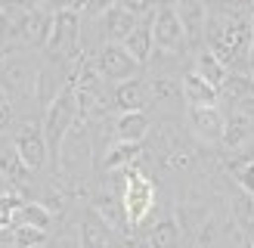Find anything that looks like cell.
Masks as SVG:
<instances>
[{"instance_id":"52a82bcc","label":"cell","mask_w":254,"mask_h":248,"mask_svg":"<svg viewBox=\"0 0 254 248\" xmlns=\"http://www.w3.org/2000/svg\"><path fill=\"white\" fill-rule=\"evenodd\" d=\"M96 68H99V74L103 78H109V81H118V84H124V81H133L139 71H143V65L127 53V50L121 47V44H106L103 50H99V56H96Z\"/></svg>"},{"instance_id":"836d02e7","label":"cell","mask_w":254,"mask_h":248,"mask_svg":"<svg viewBox=\"0 0 254 248\" xmlns=\"http://www.w3.org/2000/svg\"><path fill=\"white\" fill-rule=\"evenodd\" d=\"M242 248H254V245H242Z\"/></svg>"},{"instance_id":"44dd1931","label":"cell","mask_w":254,"mask_h":248,"mask_svg":"<svg viewBox=\"0 0 254 248\" xmlns=\"http://www.w3.org/2000/svg\"><path fill=\"white\" fill-rule=\"evenodd\" d=\"M0 177L3 180H9V183H25L31 177V171L22 165V158H19V152H16V146H0Z\"/></svg>"},{"instance_id":"d6a6232c","label":"cell","mask_w":254,"mask_h":248,"mask_svg":"<svg viewBox=\"0 0 254 248\" xmlns=\"http://www.w3.org/2000/svg\"><path fill=\"white\" fill-rule=\"evenodd\" d=\"M3 183H6V180H3V177H0V195H3Z\"/></svg>"},{"instance_id":"cb8c5ba5","label":"cell","mask_w":254,"mask_h":248,"mask_svg":"<svg viewBox=\"0 0 254 248\" xmlns=\"http://www.w3.org/2000/svg\"><path fill=\"white\" fill-rule=\"evenodd\" d=\"M47 242V233L44 230H34V227H25V223H16L9 233V245L12 248H41Z\"/></svg>"},{"instance_id":"ba28073f","label":"cell","mask_w":254,"mask_h":248,"mask_svg":"<svg viewBox=\"0 0 254 248\" xmlns=\"http://www.w3.org/2000/svg\"><path fill=\"white\" fill-rule=\"evenodd\" d=\"M37 87V68L28 59H9L0 71V90L6 96H28Z\"/></svg>"},{"instance_id":"1f68e13d","label":"cell","mask_w":254,"mask_h":248,"mask_svg":"<svg viewBox=\"0 0 254 248\" xmlns=\"http://www.w3.org/2000/svg\"><path fill=\"white\" fill-rule=\"evenodd\" d=\"M6 59H9V50H3V47H0V71H3V65H6Z\"/></svg>"},{"instance_id":"f1b7e54d","label":"cell","mask_w":254,"mask_h":248,"mask_svg":"<svg viewBox=\"0 0 254 248\" xmlns=\"http://www.w3.org/2000/svg\"><path fill=\"white\" fill-rule=\"evenodd\" d=\"M12 118H16V109H12V99H9L3 90H0V133H3V130H9Z\"/></svg>"},{"instance_id":"ac0fdd59","label":"cell","mask_w":254,"mask_h":248,"mask_svg":"<svg viewBox=\"0 0 254 248\" xmlns=\"http://www.w3.org/2000/svg\"><path fill=\"white\" fill-rule=\"evenodd\" d=\"M192 71H195V74H201V78H205V81L214 87V90H220V87L226 84V78L233 74V71L226 68L217 56L211 53V50H205V53H198V56H195V68H192Z\"/></svg>"},{"instance_id":"83f0119b","label":"cell","mask_w":254,"mask_h":248,"mask_svg":"<svg viewBox=\"0 0 254 248\" xmlns=\"http://www.w3.org/2000/svg\"><path fill=\"white\" fill-rule=\"evenodd\" d=\"M161 161H164L168 171H189V168H192V152L183 146V149H174V152H164Z\"/></svg>"},{"instance_id":"4dcf8cb0","label":"cell","mask_w":254,"mask_h":248,"mask_svg":"<svg viewBox=\"0 0 254 248\" xmlns=\"http://www.w3.org/2000/svg\"><path fill=\"white\" fill-rule=\"evenodd\" d=\"M242 149H245V152H242V158H254V136H251V140H248Z\"/></svg>"},{"instance_id":"484cf974","label":"cell","mask_w":254,"mask_h":248,"mask_svg":"<svg viewBox=\"0 0 254 248\" xmlns=\"http://www.w3.org/2000/svg\"><path fill=\"white\" fill-rule=\"evenodd\" d=\"M233 214H236V223H239V227L254 236V195H248V192L239 195L236 202H233Z\"/></svg>"},{"instance_id":"7402d4cb","label":"cell","mask_w":254,"mask_h":248,"mask_svg":"<svg viewBox=\"0 0 254 248\" xmlns=\"http://www.w3.org/2000/svg\"><path fill=\"white\" fill-rule=\"evenodd\" d=\"M16 223H25V227L50 233V227H53V211H50L44 202H25L19 208V214H16Z\"/></svg>"},{"instance_id":"d6986e66","label":"cell","mask_w":254,"mask_h":248,"mask_svg":"<svg viewBox=\"0 0 254 248\" xmlns=\"http://www.w3.org/2000/svg\"><path fill=\"white\" fill-rule=\"evenodd\" d=\"M143 155V146H136V143H112L109 146V152H106V161H103V168L109 174H115V171H124V168H133V161Z\"/></svg>"},{"instance_id":"603a6c76","label":"cell","mask_w":254,"mask_h":248,"mask_svg":"<svg viewBox=\"0 0 254 248\" xmlns=\"http://www.w3.org/2000/svg\"><path fill=\"white\" fill-rule=\"evenodd\" d=\"M177 245H180V223L171 217L158 220L149 233V248H177Z\"/></svg>"},{"instance_id":"9a60e30c","label":"cell","mask_w":254,"mask_h":248,"mask_svg":"<svg viewBox=\"0 0 254 248\" xmlns=\"http://www.w3.org/2000/svg\"><path fill=\"white\" fill-rule=\"evenodd\" d=\"M112 103L121 109V115H124V112H143L146 103H149V84L139 81V78L118 84L115 87V99H112Z\"/></svg>"},{"instance_id":"e0dca14e","label":"cell","mask_w":254,"mask_h":248,"mask_svg":"<svg viewBox=\"0 0 254 248\" xmlns=\"http://www.w3.org/2000/svg\"><path fill=\"white\" fill-rule=\"evenodd\" d=\"M93 211L99 217H103V223H109L112 230H127V217H124V205H121V195L115 192H99L93 198Z\"/></svg>"},{"instance_id":"3957f363","label":"cell","mask_w":254,"mask_h":248,"mask_svg":"<svg viewBox=\"0 0 254 248\" xmlns=\"http://www.w3.org/2000/svg\"><path fill=\"white\" fill-rule=\"evenodd\" d=\"M121 177H124V192H121L124 217H127V227H136V223L146 220V214L155 205V183L139 168H124Z\"/></svg>"},{"instance_id":"d4e9b609","label":"cell","mask_w":254,"mask_h":248,"mask_svg":"<svg viewBox=\"0 0 254 248\" xmlns=\"http://www.w3.org/2000/svg\"><path fill=\"white\" fill-rule=\"evenodd\" d=\"M177 93H180V84L168 74H155L149 81V99H155V103H171V99H177Z\"/></svg>"},{"instance_id":"f546056e","label":"cell","mask_w":254,"mask_h":248,"mask_svg":"<svg viewBox=\"0 0 254 248\" xmlns=\"http://www.w3.org/2000/svg\"><path fill=\"white\" fill-rule=\"evenodd\" d=\"M6 34H12V19H9L6 9H0V41H3Z\"/></svg>"},{"instance_id":"5b68a950","label":"cell","mask_w":254,"mask_h":248,"mask_svg":"<svg viewBox=\"0 0 254 248\" xmlns=\"http://www.w3.org/2000/svg\"><path fill=\"white\" fill-rule=\"evenodd\" d=\"M152 41H155L158 50H164V53H171V56H183L189 50L183 22L177 16L174 3H158L155 6V16H152Z\"/></svg>"},{"instance_id":"5bb4252c","label":"cell","mask_w":254,"mask_h":248,"mask_svg":"<svg viewBox=\"0 0 254 248\" xmlns=\"http://www.w3.org/2000/svg\"><path fill=\"white\" fill-rule=\"evenodd\" d=\"M149 130H152V121H149L146 112H124L115 121V136L121 143H136L139 146L149 136Z\"/></svg>"},{"instance_id":"8fae6325","label":"cell","mask_w":254,"mask_h":248,"mask_svg":"<svg viewBox=\"0 0 254 248\" xmlns=\"http://www.w3.org/2000/svg\"><path fill=\"white\" fill-rule=\"evenodd\" d=\"M136 22H139V19H133L130 12L124 9V3H109V6H103V16H99V28L106 31L109 44H124V37L136 28Z\"/></svg>"},{"instance_id":"4fadbf2b","label":"cell","mask_w":254,"mask_h":248,"mask_svg":"<svg viewBox=\"0 0 254 248\" xmlns=\"http://www.w3.org/2000/svg\"><path fill=\"white\" fill-rule=\"evenodd\" d=\"M121 47L139 62V65H146V62L152 59V53H155V50H152V47H155V41H152V16H149V19H139L136 28L124 37Z\"/></svg>"},{"instance_id":"6da1fadb","label":"cell","mask_w":254,"mask_h":248,"mask_svg":"<svg viewBox=\"0 0 254 248\" xmlns=\"http://www.w3.org/2000/svg\"><path fill=\"white\" fill-rule=\"evenodd\" d=\"M87 6L84 3H65L59 6L53 12V31H50V53H53V59L65 62V65L71 68L74 62H81L84 53H81V12Z\"/></svg>"},{"instance_id":"7a4b0ae2","label":"cell","mask_w":254,"mask_h":248,"mask_svg":"<svg viewBox=\"0 0 254 248\" xmlns=\"http://www.w3.org/2000/svg\"><path fill=\"white\" fill-rule=\"evenodd\" d=\"M78 121H81V115H78V96H74V90L65 84V90L50 103L47 118H44V140H47V149L53 152V158L59 155V149H62V143H65L68 130Z\"/></svg>"},{"instance_id":"277c9868","label":"cell","mask_w":254,"mask_h":248,"mask_svg":"<svg viewBox=\"0 0 254 248\" xmlns=\"http://www.w3.org/2000/svg\"><path fill=\"white\" fill-rule=\"evenodd\" d=\"M6 12L12 19V34H19L31 47H47L53 31V12L47 6H9Z\"/></svg>"},{"instance_id":"ffe728a7","label":"cell","mask_w":254,"mask_h":248,"mask_svg":"<svg viewBox=\"0 0 254 248\" xmlns=\"http://www.w3.org/2000/svg\"><path fill=\"white\" fill-rule=\"evenodd\" d=\"M220 96H223V99H230L233 106L251 103V99H254V81H251V74L233 71L230 78H226V84L220 87Z\"/></svg>"},{"instance_id":"9c48e42d","label":"cell","mask_w":254,"mask_h":248,"mask_svg":"<svg viewBox=\"0 0 254 248\" xmlns=\"http://www.w3.org/2000/svg\"><path fill=\"white\" fill-rule=\"evenodd\" d=\"M174 9H177V16H180V22H183L186 44L195 47L201 37L208 34V16H211V9L205 3H198V0H183V3H174Z\"/></svg>"},{"instance_id":"30bf717a","label":"cell","mask_w":254,"mask_h":248,"mask_svg":"<svg viewBox=\"0 0 254 248\" xmlns=\"http://www.w3.org/2000/svg\"><path fill=\"white\" fill-rule=\"evenodd\" d=\"M189 124L201 143H223L226 118L220 115V109H189Z\"/></svg>"},{"instance_id":"8992f818","label":"cell","mask_w":254,"mask_h":248,"mask_svg":"<svg viewBox=\"0 0 254 248\" xmlns=\"http://www.w3.org/2000/svg\"><path fill=\"white\" fill-rule=\"evenodd\" d=\"M12 146L22 158V165L28 171H41L50 158V149H47V140H44V127L37 121H25L22 127L12 133Z\"/></svg>"},{"instance_id":"2e32d148","label":"cell","mask_w":254,"mask_h":248,"mask_svg":"<svg viewBox=\"0 0 254 248\" xmlns=\"http://www.w3.org/2000/svg\"><path fill=\"white\" fill-rule=\"evenodd\" d=\"M112 227L103 223V217L96 214L93 208L84 211V223H81V245L84 248H109L112 245Z\"/></svg>"},{"instance_id":"4316f807","label":"cell","mask_w":254,"mask_h":248,"mask_svg":"<svg viewBox=\"0 0 254 248\" xmlns=\"http://www.w3.org/2000/svg\"><path fill=\"white\" fill-rule=\"evenodd\" d=\"M230 171H233L236 183L242 186V192L254 195V158H242V155H239L233 165H230Z\"/></svg>"},{"instance_id":"7c38bea8","label":"cell","mask_w":254,"mask_h":248,"mask_svg":"<svg viewBox=\"0 0 254 248\" xmlns=\"http://www.w3.org/2000/svg\"><path fill=\"white\" fill-rule=\"evenodd\" d=\"M180 93L189 103V109H214V106H217V99H220V90H214V87L201 78V74H195V71H186L183 74Z\"/></svg>"}]
</instances>
